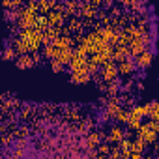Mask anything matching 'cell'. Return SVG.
I'll list each match as a JSON object with an SVG mask.
<instances>
[{
  "instance_id": "ba28073f",
  "label": "cell",
  "mask_w": 159,
  "mask_h": 159,
  "mask_svg": "<svg viewBox=\"0 0 159 159\" xmlns=\"http://www.w3.org/2000/svg\"><path fill=\"white\" fill-rule=\"evenodd\" d=\"M34 64H36L34 54H23V56H19V58L15 60V66H17L19 69H28V67H32Z\"/></svg>"
},
{
  "instance_id": "3957f363",
  "label": "cell",
  "mask_w": 159,
  "mask_h": 159,
  "mask_svg": "<svg viewBox=\"0 0 159 159\" xmlns=\"http://www.w3.org/2000/svg\"><path fill=\"white\" fill-rule=\"evenodd\" d=\"M116 64H118V73H120V75H124V77H131V75L135 73V67H137L135 60L125 58V60H120V62H116Z\"/></svg>"
},
{
  "instance_id": "2e32d148",
  "label": "cell",
  "mask_w": 159,
  "mask_h": 159,
  "mask_svg": "<svg viewBox=\"0 0 159 159\" xmlns=\"http://www.w3.org/2000/svg\"><path fill=\"white\" fill-rule=\"evenodd\" d=\"M146 148H148V144H146V142H144V140H142L139 135H137V137L133 139V150H135V152H140V153H144V150H146Z\"/></svg>"
},
{
  "instance_id": "7c38bea8",
  "label": "cell",
  "mask_w": 159,
  "mask_h": 159,
  "mask_svg": "<svg viewBox=\"0 0 159 159\" xmlns=\"http://www.w3.org/2000/svg\"><path fill=\"white\" fill-rule=\"evenodd\" d=\"M101 133H98V131H94V133H90L88 137H86V146L90 148V150H94V148H99V144H101Z\"/></svg>"
},
{
  "instance_id": "ac0fdd59",
  "label": "cell",
  "mask_w": 159,
  "mask_h": 159,
  "mask_svg": "<svg viewBox=\"0 0 159 159\" xmlns=\"http://www.w3.org/2000/svg\"><path fill=\"white\" fill-rule=\"evenodd\" d=\"M142 157H144V153H140V152H135V150H133V152L127 155V159H142Z\"/></svg>"
},
{
  "instance_id": "e0dca14e",
  "label": "cell",
  "mask_w": 159,
  "mask_h": 159,
  "mask_svg": "<svg viewBox=\"0 0 159 159\" xmlns=\"http://www.w3.org/2000/svg\"><path fill=\"white\" fill-rule=\"evenodd\" d=\"M51 69H52L54 73H62V71H64V64H62L60 60H51Z\"/></svg>"
},
{
  "instance_id": "7a4b0ae2",
  "label": "cell",
  "mask_w": 159,
  "mask_h": 159,
  "mask_svg": "<svg viewBox=\"0 0 159 159\" xmlns=\"http://www.w3.org/2000/svg\"><path fill=\"white\" fill-rule=\"evenodd\" d=\"M137 135H139V137L148 144V146H153V144L159 140V133L152 131V129H150V125H148V122H146V124H142V127L137 131Z\"/></svg>"
},
{
  "instance_id": "9c48e42d",
  "label": "cell",
  "mask_w": 159,
  "mask_h": 159,
  "mask_svg": "<svg viewBox=\"0 0 159 159\" xmlns=\"http://www.w3.org/2000/svg\"><path fill=\"white\" fill-rule=\"evenodd\" d=\"M152 60H153V54L146 49L142 54H139V56L135 58V64H137V67H148V66L152 64Z\"/></svg>"
},
{
  "instance_id": "8fae6325",
  "label": "cell",
  "mask_w": 159,
  "mask_h": 159,
  "mask_svg": "<svg viewBox=\"0 0 159 159\" xmlns=\"http://www.w3.org/2000/svg\"><path fill=\"white\" fill-rule=\"evenodd\" d=\"M127 125H129L131 131H139V129L142 127V118H140L139 114L131 112V109H129V120H127Z\"/></svg>"
},
{
  "instance_id": "52a82bcc",
  "label": "cell",
  "mask_w": 159,
  "mask_h": 159,
  "mask_svg": "<svg viewBox=\"0 0 159 159\" xmlns=\"http://www.w3.org/2000/svg\"><path fill=\"white\" fill-rule=\"evenodd\" d=\"M47 19H49V25L52 26V28H62V25H64V13L62 11H51L49 15H47Z\"/></svg>"
},
{
  "instance_id": "4fadbf2b",
  "label": "cell",
  "mask_w": 159,
  "mask_h": 159,
  "mask_svg": "<svg viewBox=\"0 0 159 159\" xmlns=\"http://www.w3.org/2000/svg\"><path fill=\"white\" fill-rule=\"evenodd\" d=\"M19 58V54H17V51L11 47V45H8L6 49H4V52H2V60H6V62H10V60H17Z\"/></svg>"
},
{
  "instance_id": "8992f818",
  "label": "cell",
  "mask_w": 159,
  "mask_h": 159,
  "mask_svg": "<svg viewBox=\"0 0 159 159\" xmlns=\"http://www.w3.org/2000/svg\"><path fill=\"white\" fill-rule=\"evenodd\" d=\"M69 81L75 83V84H88L92 81V75L84 69V71H73L71 77H69Z\"/></svg>"
},
{
  "instance_id": "d6986e66",
  "label": "cell",
  "mask_w": 159,
  "mask_h": 159,
  "mask_svg": "<svg viewBox=\"0 0 159 159\" xmlns=\"http://www.w3.org/2000/svg\"><path fill=\"white\" fill-rule=\"evenodd\" d=\"M13 159H17V157H13Z\"/></svg>"
},
{
  "instance_id": "30bf717a",
  "label": "cell",
  "mask_w": 159,
  "mask_h": 159,
  "mask_svg": "<svg viewBox=\"0 0 159 159\" xmlns=\"http://www.w3.org/2000/svg\"><path fill=\"white\" fill-rule=\"evenodd\" d=\"M152 109H153V103H146V105H135V107L131 109V112H135V114H139L140 118H144V116H150V114H152Z\"/></svg>"
},
{
  "instance_id": "9a60e30c",
  "label": "cell",
  "mask_w": 159,
  "mask_h": 159,
  "mask_svg": "<svg viewBox=\"0 0 159 159\" xmlns=\"http://www.w3.org/2000/svg\"><path fill=\"white\" fill-rule=\"evenodd\" d=\"M114 120L118 122V124H127V120H129V109H120L118 111V114L114 116Z\"/></svg>"
},
{
  "instance_id": "277c9868",
  "label": "cell",
  "mask_w": 159,
  "mask_h": 159,
  "mask_svg": "<svg viewBox=\"0 0 159 159\" xmlns=\"http://www.w3.org/2000/svg\"><path fill=\"white\" fill-rule=\"evenodd\" d=\"M124 139H125V131H124L120 125H112V127L109 129V135H107V142H112V144H120Z\"/></svg>"
},
{
  "instance_id": "5bb4252c",
  "label": "cell",
  "mask_w": 159,
  "mask_h": 159,
  "mask_svg": "<svg viewBox=\"0 0 159 159\" xmlns=\"http://www.w3.org/2000/svg\"><path fill=\"white\" fill-rule=\"evenodd\" d=\"M73 54H75V49H67V51H62L60 52V56H58V60L66 66V64H71V60H73Z\"/></svg>"
},
{
  "instance_id": "5b68a950",
  "label": "cell",
  "mask_w": 159,
  "mask_h": 159,
  "mask_svg": "<svg viewBox=\"0 0 159 159\" xmlns=\"http://www.w3.org/2000/svg\"><path fill=\"white\" fill-rule=\"evenodd\" d=\"M86 66H88V58H86V56H81V54H77V52L73 54V60H71V64H69L71 73H73V71H84Z\"/></svg>"
},
{
  "instance_id": "6da1fadb",
  "label": "cell",
  "mask_w": 159,
  "mask_h": 159,
  "mask_svg": "<svg viewBox=\"0 0 159 159\" xmlns=\"http://www.w3.org/2000/svg\"><path fill=\"white\" fill-rule=\"evenodd\" d=\"M98 75L101 77L103 83H114V81H118V75H120V73H118V64H116V62H107V64H103Z\"/></svg>"
}]
</instances>
